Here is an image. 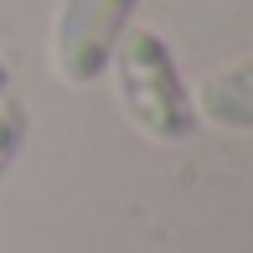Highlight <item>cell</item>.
I'll return each instance as SVG.
<instances>
[{"mask_svg":"<svg viewBox=\"0 0 253 253\" xmlns=\"http://www.w3.org/2000/svg\"><path fill=\"white\" fill-rule=\"evenodd\" d=\"M5 93H10V62L0 57V98H5Z\"/></svg>","mask_w":253,"mask_h":253,"instance_id":"obj_5","label":"cell"},{"mask_svg":"<svg viewBox=\"0 0 253 253\" xmlns=\"http://www.w3.org/2000/svg\"><path fill=\"white\" fill-rule=\"evenodd\" d=\"M140 0H62L52 16V67L67 88H93L109 73L119 37L134 26Z\"/></svg>","mask_w":253,"mask_h":253,"instance_id":"obj_2","label":"cell"},{"mask_svg":"<svg viewBox=\"0 0 253 253\" xmlns=\"http://www.w3.org/2000/svg\"><path fill=\"white\" fill-rule=\"evenodd\" d=\"M191 109L222 134H253V57H233L191 88Z\"/></svg>","mask_w":253,"mask_h":253,"instance_id":"obj_3","label":"cell"},{"mask_svg":"<svg viewBox=\"0 0 253 253\" xmlns=\"http://www.w3.org/2000/svg\"><path fill=\"white\" fill-rule=\"evenodd\" d=\"M26 140H31V114H26V103L21 98H0V181L10 176V166L21 160V150H26Z\"/></svg>","mask_w":253,"mask_h":253,"instance_id":"obj_4","label":"cell"},{"mask_svg":"<svg viewBox=\"0 0 253 253\" xmlns=\"http://www.w3.org/2000/svg\"><path fill=\"white\" fill-rule=\"evenodd\" d=\"M109 73H114L119 109L129 114V124L140 134H150L155 145H186L197 134L202 119L191 109V88H186L176 52L160 31L129 26L109 57Z\"/></svg>","mask_w":253,"mask_h":253,"instance_id":"obj_1","label":"cell"}]
</instances>
